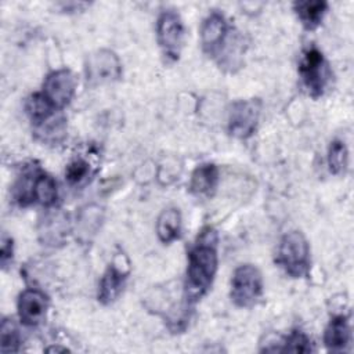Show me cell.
<instances>
[{"label": "cell", "instance_id": "obj_1", "mask_svg": "<svg viewBox=\"0 0 354 354\" xmlns=\"http://www.w3.org/2000/svg\"><path fill=\"white\" fill-rule=\"evenodd\" d=\"M217 271V235L206 230L188 253L185 296L189 303L198 301L212 286Z\"/></svg>", "mask_w": 354, "mask_h": 354}, {"label": "cell", "instance_id": "obj_2", "mask_svg": "<svg viewBox=\"0 0 354 354\" xmlns=\"http://www.w3.org/2000/svg\"><path fill=\"white\" fill-rule=\"evenodd\" d=\"M277 263L293 278L304 277L310 268V246L300 231L286 232L278 246Z\"/></svg>", "mask_w": 354, "mask_h": 354}, {"label": "cell", "instance_id": "obj_3", "mask_svg": "<svg viewBox=\"0 0 354 354\" xmlns=\"http://www.w3.org/2000/svg\"><path fill=\"white\" fill-rule=\"evenodd\" d=\"M263 293V277L253 264L239 266L231 279V300L236 307H253Z\"/></svg>", "mask_w": 354, "mask_h": 354}, {"label": "cell", "instance_id": "obj_4", "mask_svg": "<svg viewBox=\"0 0 354 354\" xmlns=\"http://www.w3.org/2000/svg\"><path fill=\"white\" fill-rule=\"evenodd\" d=\"M299 73L313 98H318L325 93L330 79V69L324 54L317 47H310L303 51L299 62Z\"/></svg>", "mask_w": 354, "mask_h": 354}, {"label": "cell", "instance_id": "obj_5", "mask_svg": "<svg viewBox=\"0 0 354 354\" xmlns=\"http://www.w3.org/2000/svg\"><path fill=\"white\" fill-rule=\"evenodd\" d=\"M86 77L91 86L108 84L120 79L122 64L119 57L111 50H97L91 53L84 64Z\"/></svg>", "mask_w": 354, "mask_h": 354}, {"label": "cell", "instance_id": "obj_6", "mask_svg": "<svg viewBox=\"0 0 354 354\" xmlns=\"http://www.w3.org/2000/svg\"><path fill=\"white\" fill-rule=\"evenodd\" d=\"M260 112L261 101L259 98L235 101L228 112V133L241 140L250 137L257 127Z\"/></svg>", "mask_w": 354, "mask_h": 354}, {"label": "cell", "instance_id": "obj_7", "mask_svg": "<svg viewBox=\"0 0 354 354\" xmlns=\"http://www.w3.org/2000/svg\"><path fill=\"white\" fill-rule=\"evenodd\" d=\"M158 43L163 54L170 59H177L184 40V24L174 10H165L156 22Z\"/></svg>", "mask_w": 354, "mask_h": 354}, {"label": "cell", "instance_id": "obj_8", "mask_svg": "<svg viewBox=\"0 0 354 354\" xmlns=\"http://www.w3.org/2000/svg\"><path fill=\"white\" fill-rule=\"evenodd\" d=\"M75 90L76 77L69 69L64 68L47 75L41 93L55 109H62L73 98Z\"/></svg>", "mask_w": 354, "mask_h": 354}, {"label": "cell", "instance_id": "obj_9", "mask_svg": "<svg viewBox=\"0 0 354 354\" xmlns=\"http://www.w3.org/2000/svg\"><path fill=\"white\" fill-rule=\"evenodd\" d=\"M199 33L203 51L217 57L231 35V28L223 14L213 11L203 19Z\"/></svg>", "mask_w": 354, "mask_h": 354}, {"label": "cell", "instance_id": "obj_10", "mask_svg": "<svg viewBox=\"0 0 354 354\" xmlns=\"http://www.w3.org/2000/svg\"><path fill=\"white\" fill-rule=\"evenodd\" d=\"M129 266V260L124 254H118L115 257L113 263L106 268L100 281L98 301L102 304H111L118 299L127 279L130 271Z\"/></svg>", "mask_w": 354, "mask_h": 354}, {"label": "cell", "instance_id": "obj_11", "mask_svg": "<svg viewBox=\"0 0 354 354\" xmlns=\"http://www.w3.org/2000/svg\"><path fill=\"white\" fill-rule=\"evenodd\" d=\"M48 308V297L39 289H26L18 297V315L24 325L36 326L44 318Z\"/></svg>", "mask_w": 354, "mask_h": 354}, {"label": "cell", "instance_id": "obj_12", "mask_svg": "<svg viewBox=\"0 0 354 354\" xmlns=\"http://www.w3.org/2000/svg\"><path fill=\"white\" fill-rule=\"evenodd\" d=\"M351 342V328L348 318L344 315L333 317L324 333V343L329 351H346Z\"/></svg>", "mask_w": 354, "mask_h": 354}, {"label": "cell", "instance_id": "obj_13", "mask_svg": "<svg viewBox=\"0 0 354 354\" xmlns=\"http://www.w3.org/2000/svg\"><path fill=\"white\" fill-rule=\"evenodd\" d=\"M218 183V169L213 163H203L198 166L192 176L189 188L195 195L209 196L213 194Z\"/></svg>", "mask_w": 354, "mask_h": 354}, {"label": "cell", "instance_id": "obj_14", "mask_svg": "<svg viewBox=\"0 0 354 354\" xmlns=\"http://www.w3.org/2000/svg\"><path fill=\"white\" fill-rule=\"evenodd\" d=\"M181 232V214L177 207L162 210L156 221V234L160 242L170 243L178 239Z\"/></svg>", "mask_w": 354, "mask_h": 354}, {"label": "cell", "instance_id": "obj_15", "mask_svg": "<svg viewBox=\"0 0 354 354\" xmlns=\"http://www.w3.org/2000/svg\"><path fill=\"white\" fill-rule=\"evenodd\" d=\"M293 8L307 29H315L324 19V15L328 11V3L321 0H307L296 1Z\"/></svg>", "mask_w": 354, "mask_h": 354}, {"label": "cell", "instance_id": "obj_16", "mask_svg": "<svg viewBox=\"0 0 354 354\" xmlns=\"http://www.w3.org/2000/svg\"><path fill=\"white\" fill-rule=\"evenodd\" d=\"M36 137L46 144H58L66 134V123L64 116H51L46 122L36 126Z\"/></svg>", "mask_w": 354, "mask_h": 354}, {"label": "cell", "instance_id": "obj_17", "mask_svg": "<svg viewBox=\"0 0 354 354\" xmlns=\"http://www.w3.org/2000/svg\"><path fill=\"white\" fill-rule=\"evenodd\" d=\"M25 109L26 113L29 115L30 120L37 126L43 122H46L47 119H50L51 116L55 115V109L51 102L43 95V93H35L32 94L26 102H25Z\"/></svg>", "mask_w": 354, "mask_h": 354}, {"label": "cell", "instance_id": "obj_18", "mask_svg": "<svg viewBox=\"0 0 354 354\" xmlns=\"http://www.w3.org/2000/svg\"><path fill=\"white\" fill-rule=\"evenodd\" d=\"M57 196H58V188H57L55 180L51 176L39 170L35 181V189H33L35 202L43 206H51L55 203Z\"/></svg>", "mask_w": 354, "mask_h": 354}, {"label": "cell", "instance_id": "obj_19", "mask_svg": "<svg viewBox=\"0 0 354 354\" xmlns=\"http://www.w3.org/2000/svg\"><path fill=\"white\" fill-rule=\"evenodd\" d=\"M348 162V151L343 141L333 140L328 148V166L330 173L342 174Z\"/></svg>", "mask_w": 354, "mask_h": 354}, {"label": "cell", "instance_id": "obj_20", "mask_svg": "<svg viewBox=\"0 0 354 354\" xmlns=\"http://www.w3.org/2000/svg\"><path fill=\"white\" fill-rule=\"evenodd\" d=\"M21 335L17 325L11 319H3L0 329V351L17 353L19 351Z\"/></svg>", "mask_w": 354, "mask_h": 354}, {"label": "cell", "instance_id": "obj_21", "mask_svg": "<svg viewBox=\"0 0 354 354\" xmlns=\"http://www.w3.org/2000/svg\"><path fill=\"white\" fill-rule=\"evenodd\" d=\"M91 176V166L83 158H75L65 169V178L71 185H82Z\"/></svg>", "mask_w": 354, "mask_h": 354}, {"label": "cell", "instance_id": "obj_22", "mask_svg": "<svg viewBox=\"0 0 354 354\" xmlns=\"http://www.w3.org/2000/svg\"><path fill=\"white\" fill-rule=\"evenodd\" d=\"M279 351L288 353H310L313 351L311 340L301 330H293L283 342Z\"/></svg>", "mask_w": 354, "mask_h": 354}, {"label": "cell", "instance_id": "obj_23", "mask_svg": "<svg viewBox=\"0 0 354 354\" xmlns=\"http://www.w3.org/2000/svg\"><path fill=\"white\" fill-rule=\"evenodd\" d=\"M12 256H14L12 239L11 236L4 234L1 238V250H0V263L3 268H7V266L12 261Z\"/></svg>", "mask_w": 354, "mask_h": 354}, {"label": "cell", "instance_id": "obj_24", "mask_svg": "<svg viewBox=\"0 0 354 354\" xmlns=\"http://www.w3.org/2000/svg\"><path fill=\"white\" fill-rule=\"evenodd\" d=\"M47 351H68V348H65V347H50V348H47Z\"/></svg>", "mask_w": 354, "mask_h": 354}]
</instances>
